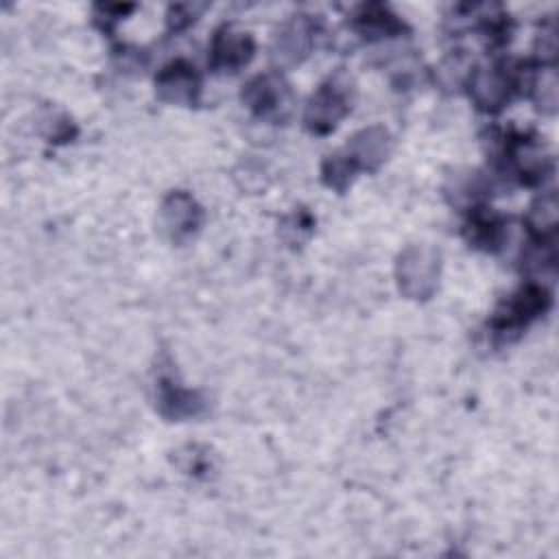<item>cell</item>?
I'll use <instances>...</instances> for the list:
<instances>
[{
  "instance_id": "cell-3",
  "label": "cell",
  "mask_w": 559,
  "mask_h": 559,
  "mask_svg": "<svg viewBox=\"0 0 559 559\" xmlns=\"http://www.w3.org/2000/svg\"><path fill=\"white\" fill-rule=\"evenodd\" d=\"M548 306H550V293L539 284H526L496 310L491 319V328L496 334L507 338L524 330L539 314H544Z\"/></svg>"
},
{
  "instance_id": "cell-9",
  "label": "cell",
  "mask_w": 559,
  "mask_h": 559,
  "mask_svg": "<svg viewBox=\"0 0 559 559\" xmlns=\"http://www.w3.org/2000/svg\"><path fill=\"white\" fill-rule=\"evenodd\" d=\"M199 90L201 79L197 70L181 59L164 66L155 79L157 98L170 105H194L199 98Z\"/></svg>"
},
{
  "instance_id": "cell-17",
  "label": "cell",
  "mask_w": 559,
  "mask_h": 559,
  "mask_svg": "<svg viewBox=\"0 0 559 559\" xmlns=\"http://www.w3.org/2000/svg\"><path fill=\"white\" fill-rule=\"evenodd\" d=\"M323 181L325 186L338 190V192H345V188L352 183V179L356 177L358 168L354 166V162L343 153H334V155H328V159L323 162Z\"/></svg>"
},
{
  "instance_id": "cell-11",
  "label": "cell",
  "mask_w": 559,
  "mask_h": 559,
  "mask_svg": "<svg viewBox=\"0 0 559 559\" xmlns=\"http://www.w3.org/2000/svg\"><path fill=\"white\" fill-rule=\"evenodd\" d=\"M507 157L515 170V175L524 183H539L550 166V157L542 142L535 138L518 135L511 142H507Z\"/></svg>"
},
{
  "instance_id": "cell-13",
  "label": "cell",
  "mask_w": 559,
  "mask_h": 559,
  "mask_svg": "<svg viewBox=\"0 0 559 559\" xmlns=\"http://www.w3.org/2000/svg\"><path fill=\"white\" fill-rule=\"evenodd\" d=\"M157 406L166 417L183 419V417L197 415L203 402L194 391L179 386L170 378H162L157 384Z\"/></svg>"
},
{
  "instance_id": "cell-15",
  "label": "cell",
  "mask_w": 559,
  "mask_h": 559,
  "mask_svg": "<svg viewBox=\"0 0 559 559\" xmlns=\"http://www.w3.org/2000/svg\"><path fill=\"white\" fill-rule=\"evenodd\" d=\"M467 234H469V242H474L476 247H483L487 251H493L504 240V223L498 214H493L485 207H478V210H474V214L467 223Z\"/></svg>"
},
{
  "instance_id": "cell-18",
  "label": "cell",
  "mask_w": 559,
  "mask_h": 559,
  "mask_svg": "<svg viewBox=\"0 0 559 559\" xmlns=\"http://www.w3.org/2000/svg\"><path fill=\"white\" fill-rule=\"evenodd\" d=\"M533 94H535V103L542 111L552 114L557 109V74H555L552 66L544 68L539 72V76L533 81Z\"/></svg>"
},
{
  "instance_id": "cell-14",
  "label": "cell",
  "mask_w": 559,
  "mask_h": 559,
  "mask_svg": "<svg viewBox=\"0 0 559 559\" xmlns=\"http://www.w3.org/2000/svg\"><path fill=\"white\" fill-rule=\"evenodd\" d=\"M472 72H474V59L465 50H452L435 68V81L441 85V90L456 92L461 87H467Z\"/></svg>"
},
{
  "instance_id": "cell-5",
  "label": "cell",
  "mask_w": 559,
  "mask_h": 559,
  "mask_svg": "<svg viewBox=\"0 0 559 559\" xmlns=\"http://www.w3.org/2000/svg\"><path fill=\"white\" fill-rule=\"evenodd\" d=\"M242 103L262 120H284L290 111L293 96L288 83L273 72L253 76L242 90Z\"/></svg>"
},
{
  "instance_id": "cell-12",
  "label": "cell",
  "mask_w": 559,
  "mask_h": 559,
  "mask_svg": "<svg viewBox=\"0 0 559 559\" xmlns=\"http://www.w3.org/2000/svg\"><path fill=\"white\" fill-rule=\"evenodd\" d=\"M354 28L365 39H384L400 35L404 31V22L382 4H365L354 15Z\"/></svg>"
},
{
  "instance_id": "cell-16",
  "label": "cell",
  "mask_w": 559,
  "mask_h": 559,
  "mask_svg": "<svg viewBox=\"0 0 559 559\" xmlns=\"http://www.w3.org/2000/svg\"><path fill=\"white\" fill-rule=\"evenodd\" d=\"M557 214H559V203L555 192H546L537 197L526 214V223L535 240H550L557 231Z\"/></svg>"
},
{
  "instance_id": "cell-2",
  "label": "cell",
  "mask_w": 559,
  "mask_h": 559,
  "mask_svg": "<svg viewBox=\"0 0 559 559\" xmlns=\"http://www.w3.org/2000/svg\"><path fill=\"white\" fill-rule=\"evenodd\" d=\"M352 109V81L341 72L323 83L310 98L304 122L312 133H330Z\"/></svg>"
},
{
  "instance_id": "cell-6",
  "label": "cell",
  "mask_w": 559,
  "mask_h": 559,
  "mask_svg": "<svg viewBox=\"0 0 559 559\" xmlns=\"http://www.w3.org/2000/svg\"><path fill=\"white\" fill-rule=\"evenodd\" d=\"M253 50L255 44L247 31L234 24H223L210 44V66L216 72H238L251 61Z\"/></svg>"
},
{
  "instance_id": "cell-4",
  "label": "cell",
  "mask_w": 559,
  "mask_h": 559,
  "mask_svg": "<svg viewBox=\"0 0 559 559\" xmlns=\"http://www.w3.org/2000/svg\"><path fill=\"white\" fill-rule=\"evenodd\" d=\"M467 87L478 109L493 114L509 103L513 90L518 87V72L504 61L474 68Z\"/></svg>"
},
{
  "instance_id": "cell-7",
  "label": "cell",
  "mask_w": 559,
  "mask_h": 559,
  "mask_svg": "<svg viewBox=\"0 0 559 559\" xmlns=\"http://www.w3.org/2000/svg\"><path fill=\"white\" fill-rule=\"evenodd\" d=\"M317 24L310 15H293L284 22L273 39V59L277 66L290 68L301 63L314 46Z\"/></svg>"
},
{
  "instance_id": "cell-10",
  "label": "cell",
  "mask_w": 559,
  "mask_h": 559,
  "mask_svg": "<svg viewBox=\"0 0 559 559\" xmlns=\"http://www.w3.org/2000/svg\"><path fill=\"white\" fill-rule=\"evenodd\" d=\"M343 153L354 162L358 170H376L391 153V135L380 124L367 127L352 135Z\"/></svg>"
},
{
  "instance_id": "cell-1",
  "label": "cell",
  "mask_w": 559,
  "mask_h": 559,
  "mask_svg": "<svg viewBox=\"0 0 559 559\" xmlns=\"http://www.w3.org/2000/svg\"><path fill=\"white\" fill-rule=\"evenodd\" d=\"M439 251L428 245H408L397 258V284L411 299H428L439 282Z\"/></svg>"
},
{
  "instance_id": "cell-8",
  "label": "cell",
  "mask_w": 559,
  "mask_h": 559,
  "mask_svg": "<svg viewBox=\"0 0 559 559\" xmlns=\"http://www.w3.org/2000/svg\"><path fill=\"white\" fill-rule=\"evenodd\" d=\"M162 227L175 242L190 240L203 221L201 205L188 192H170L162 203Z\"/></svg>"
},
{
  "instance_id": "cell-19",
  "label": "cell",
  "mask_w": 559,
  "mask_h": 559,
  "mask_svg": "<svg viewBox=\"0 0 559 559\" xmlns=\"http://www.w3.org/2000/svg\"><path fill=\"white\" fill-rule=\"evenodd\" d=\"M201 11H203V4H177V7H170L168 24H170V28L181 31L188 24H192Z\"/></svg>"
}]
</instances>
